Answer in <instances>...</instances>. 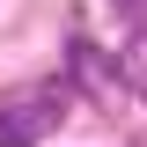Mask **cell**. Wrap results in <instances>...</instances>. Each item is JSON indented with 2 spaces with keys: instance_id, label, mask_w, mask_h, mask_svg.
Wrapping results in <instances>:
<instances>
[{
  "instance_id": "6da1fadb",
  "label": "cell",
  "mask_w": 147,
  "mask_h": 147,
  "mask_svg": "<svg viewBox=\"0 0 147 147\" xmlns=\"http://www.w3.org/2000/svg\"><path fill=\"white\" fill-rule=\"evenodd\" d=\"M66 125V88H15L7 103H0V147H37L44 132Z\"/></svg>"
},
{
  "instance_id": "7a4b0ae2",
  "label": "cell",
  "mask_w": 147,
  "mask_h": 147,
  "mask_svg": "<svg viewBox=\"0 0 147 147\" xmlns=\"http://www.w3.org/2000/svg\"><path fill=\"white\" fill-rule=\"evenodd\" d=\"M66 59H74V81H81V88H110V81H125V66H118V59H103L88 37H74Z\"/></svg>"
},
{
  "instance_id": "3957f363",
  "label": "cell",
  "mask_w": 147,
  "mask_h": 147,
  "mask_svg": "<svg viewBox=\"0 0 147 147\" xmlns=\"http://www.w3.org/2000/svg\"><path fill=\"white\" fill-rule=\"evenodd\" d=\"M125 81H132V88H140V103H147V37H140V44H132V59H125Z\"/></svg>"
}]
</instances>
